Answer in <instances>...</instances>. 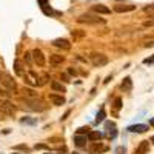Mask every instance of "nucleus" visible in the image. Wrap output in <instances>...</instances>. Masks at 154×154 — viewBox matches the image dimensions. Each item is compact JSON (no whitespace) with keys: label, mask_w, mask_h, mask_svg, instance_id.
<instances>
[{"label":"nucleus","mask_w":154,"mask_h":154,"mask_svg":"<svg viewBox=\"0 0 154 154\" xmlns=\"http://www.w3.org/2000/svg\"><path fill=\"white\" fill-rule=\"evenodd\" d=\"M0 83H2L6 89H12V91L17 88V86H16V82L12 80V77H11L9 74H5V72H3V75H2V79H0Z\"/></svg>","instance_id":"39448f33"},{"label":"nucleus","mask_w":154,"mask_h":154,"mask_svg":"<svg viewBox=\"0 0 154 154\" xmlns=\"http://www.w3.org/2000/svg\"><path fill=\"white\" fill-rule=\"evenodd\" d=\"M88 133H89V128H86V126H82L77 130V134L79 136H83V134H88Z\"/></svg>","instance_id":"b1692460"},{"label":"nucleus","mask_w":154,"mask_h":154,"mask_svg":"<svg viewBox=\"0 0 154 154\" xmlns=\"http://www.w3.org/2000/svg\"><path fill=\"white\" fill-rule=\"evenodd\" d=\"M63 62H65V57L60 56V54H53V56H49V63H51V65H62Z\"/></svg>","instance_id":"ddd939ff"},{"label":"nucleus","mask_w":154,"mask_h":154,"mask_svg":"<svg viewBox=\"0 0 154 154\" xmlns=\"http://www.w3.org/2000/svg\"><path fill=\"white\" fill-rule=\"evenodd\" d=\"M2 75H3V72H2V71H0V79H2Z\"/></svg>","instance_id":"58836bf2"},{"label":"nucleus","mask_w":154,"mask_h":154,"mask_svg":"<svg viewBox=\"0 0 154 154\" xmlns=\"http://www.w3.org/2000/svg\"><path fill=\"white\" fill-rule=\"evenodd\" d=\"M143 63H145V65H152V63H154V54H152L151 57L145 59V60H143Z\"/></svg>","instance_id":"a878e982"},{"label":"nucleus","mask_w":154,"mask_h":154,"mask_svg":"<svg viewBox=\"0 0 154 154\" xmlns=\"http://www.w3.org/2000/svg\"><path fill=\"white\" fill-rule=\"evenodd\" d=\"M68 74H69V75H77V71H75L74 68H68Z\"/></svg>","instance_id":"cd10ccee"},{"label":"nucleus","mask_w":154,"mask_h":154,"mask_svg":"<svg viewBox=\"0 0 154 154\" xmlns=\"http://www.w3.org/2000/svg\"><path fill=\"white\" fill-rule=\"evenodd\" d=\"M106 137L108 139H114L116 136H117V131H116V126L114 123H106Z\"/></svg>","instance_id":"2eb2a0df"},{"label":"nucleus","mask_w":154,"mask_h":154,"mask_svg":"<svg viewBox=\"0 0 154 154\" xmlns=\"http://www.w3.org/2000/svg\"><path fill=\"white\" fill-rule=\"evenodd\" d=\"M91 9H93L94 12H97V14H105V16L111 12V9H109L108 6H105V5H93Z\"/></svg>","instance_id":"9d476101"},{"label":"nucleus","mask_w":154,"mask_h":154,"mask_svg":"<svg viewBox=\"0 0 154 154\" xmlns=\"http://www.w3.org/2000/svg\"><path fill=\"white\" fill-rule=\"evenodd\" d=\"M120 86H122L123 91H131V88H133V80H131V77H125Z\"/></svg>","instance_id":"f3484780"},{"label":"nucleus","mask_w":154,"mask_h":154,"mask_svg":"<svg viewBox=\"0 0 154 154\" xmlns=\"http://www.w3.org/2000/svg\"><path fill=\"white\" fill-rule=\"evenodd\" d=\"M31 56H32V60H34V63L37 66H43L45 65V56H43V53L40 49H34L31 53Z\"/></svg>","instance_id":"423d86ee"},{"label":"nucleus","mask_w":154,"mask_h":154,"mask_svg":"<svg viewBox=\"0 0 154 154\" xmlns=\"http://www.w3.org/2000/svg\"><path fill=\"white\" fill-rule=\"evenodd\" d=\"M152 25H154V20H151V22H146V23H145V26H152Z\"/></svg>","instance_id":"f704fd0d"},{"label":"nucleus","mask_w":154,"mask_h":154,"mask_svg":"<svg viewBox=\"0 0 154 154\" xmlns=\"http://www.w3.org/2000/svg\"><path fill=\"white\" fill-rule=\"evenodd\" d=\"M151 142H152V143H154V136H152V137H151Z\"/></svg>","instance_id":"4c0bfd02"},{"label":"nucleus","mask_w":154,"mask_h":154,"mask_svg":"<svg viewBox=\"0 0 154 154\" xmlns=\"http://www.w3.org/2000/svg\"><path fill=\"white\" fill-rule=\"evenodd\" d=\"M105 116H106V112H105V108H102V109L99 111V114H97V117H96V123L103 122V120H105Z\"/></svg>","instance_id":"4be33fe9"},{"label":"nucleus","mask_w":154,"mask_h":154,"mask_svg":"<svg viewBox=\"0 0 154 154\" xmlns=\"http://www.w3.org/2000/svg\"><path fill=\"white\" fill-rule=\"evenodd\" d=\"M74 154H77V152H74Z\"/></svg>","instance_id":"a19ab883"},{"label":"nucleus","mask_w":154,"mask_h":154,"mask_svg":"<svg viewBox=\"0 0 154 154\" xmlns=\"http://www.w3.org/2000/svg\"><path fill=\"white\" fill-rule=\"evenodd\" d=\"M62 80H63V82H69V77H68L66 74H62Z\"/></svg>","instance_id":"7c9ffc66"},{"label":"nucleus","mask_w":154,"mask_h":154,"mask_svg":"<svg viewBox=\"0 0 154 154\" xmlns=\"http://www.w3.org/2000/svg\"><path fill=\"white\" fill-rule=\"evenodd\" d=\"M22 122L25 123V122H26V123H35V120H29V119H22Z\"/></svg>","instance_id":"2f4dec72"},{"label":"nucleus","mask_w":154,"mask_h":154,"mask_svg":"<svg viewBox=\"0 0 154 154\" xmlns=\"http://www.w3.org/2000/svg\"><path fill=\"white\" fill-rule=\"evenodd\" d=\"M128 131H131V133H145V131H148V125H143V123L131 125V126H128Z\"/></svg>","instance_id":"1a4fd4ad"},{"label":"nucleus","mask_w":154,"mask_h":154,"mask_svg":"<svg viewBox=\"0 0 154 154\" xmlns=\"http://www.w3.org/2000/svg\"><path fill=\"white\" fill-rule=\"evenodd\" d=\"M23 96L26 97V100H29V99H38L37 93H34L32 89H23Z\"/></svg>","instance_id":"412c9836"},{"label":"nucleus","mask_w":154,"mask_h":154,"mask_svg":"<svg viewBox=\"0 0 154 154\" xmlns=\"http://www.w3.org/2000/svg\"><path fill=\"white\" fill-rule=\"evenodd\" d=\"M23 77H25V80H26L29 85H32V86H34V85H37V75H35L34 72H29V74L25 72V75H23Z\"/></svg>","instance_id":"a211bd4d"},{"label":"nucleus","mask_w":154,"mask_h":154,"mask_svg":"<svg viewBox=\"0 0 154 154\" xmlns=\"http://www.w3.org/2000/svg\"><path fill=\"white\" fill-rule=\"evenodd\" d=\"M108 149V146H105V145H102L100 142H93V145L89 146V152L91 154H97V152H103V151H106Z\"/></svg>","instance_id":"6e6552de"},{"label":"nucleus","mask_w":154,"mask_h":154,"mask_svg":"<svg viewBox=\"0 0 154 154\" xmlns=\"http://www.w3.org/2000/svg\"><path fill=\"white\" fill-rule=\"evenodd\" d=\"M114 108H116V109H120V108H122V99H120V97H117V99L114 100Z\"/></svg>","instance_id":"393cba45"},{"label":"nucleus","mask_w":154,"mask_h":154,"mask_svg":"<svg viewBox=\"0 0 154 154\" xmlns=\"http://www.w3.org/2000/svg\"><path fill=\"white\" fill-rule=\"evenodd\" d=\"M0 111H2L5 116L8 114V116H12L16 112V106L11 103V102H8V100H0Z\"/></svg>","instance_id":"20e7f679"},{"label":"nucleus","mask_w":154,"mask_h":154,"mask_svg":"<svg viewBox=\"0 0 154 154\" xmlns=\"http://www.w3.org/2000/svg\"><path fill=\"white\" fill-rule=\"evenodd\" d=\"M31 57H32L31 53H26V54H25V60H26L28 63H31Z\"/></svg>","instance_id":"c85d7f7f"},{"label":"nucleus","mask_w":154,"mask_h":154,"mask_svg":"<svg viewBox=\"0 0 154 154\" xmlns=\"http://www.w3.org/2000/svg\"><path fill=\"white\" fill-rule=\"evenodd\" d=\"M26 105L32 111H45L46 109L45 103H43V102H40L38 99H29V100H26Z\"/></svg>","instance_id":"7ed1b4c3"},{"label":"nucleus","mask_w":154,"mask_h":154,"mask_svg":"<svg viewBox=\"0 0 154 154\" xmlns=\"http://www.w3.org/2000/svg\"><path fill=\"white\" fill-rule=\"evenodd\" d=\"M134 9H136L134 5H116L114 6V11L116 12H131Z\"/></svg>","instance_id":"9b49d317"},{"label":"nucleus","mask_w":154,"mask_h":154,"mask_svg":"<svg viewBox=\"0 0 154 154\" xmlns=\"http://www.w3.org/2000/svg\"><path fill=\"white\" fill-rule=\"evenodd\" d=\"M51 88H53V91H57V93H65L66 91L65 86H63L60 82H56V80L51 82Z\"/></svg>","instance_id":"6ab92c4d"},{"label":"nucleus","mask_w":154,"mask_h":154,"mask_svg":"<svg viewBox=\"0 0 154 154\" xmlns=\"http://www.w3.org/2000/svg\"><path fill=\"white\" fill-rule=\"evenodd\" d=\"M145 46L146 48H151V46H154V42H148V43H145Z\"/></svg>","instance_id":"72a5a7b5"},{"label":"nucleus","mask_w":154,"mask_h":154,"mask_svg":"<svg viewBox=\"0 0 154 154\" xmlns=\"http://www.w3.org/2000/svg\"><path fill=\"white\" fill-rule=\"evenodd\" d=\"M14 69H16V74L17 75H20V77L25 75V72L22 71V66H20V62L19 60H16V63H14Z\"/></svg>","instance_id":"5701e85b"},{"label":"nucleus","mask_w":154,"mask_h":154,"mask_svg":"<svg viewBox=\"0 0 154 154\" xmlns=\"http://www.w3.org/2000/svg\"><path fill=\"white\" fill-rule=\"evenodd\" d=\"M46 148H48V146H46V145H42V143H40V145H35V149H46Z\"/></svg>","instance_id":"c756f323"},{"label":"nucleus","mask_w":154,"mask_h":154,"mask_svg":"<svg viewBox=\"0 0 154 154\" xmlns=\"http://www.w3.org/2000/svg\"><path fill=\"white\" fill-rule=\"evenodd\" d=\"M79 23H88V25H97V23H105V19H100L99 16L94 14H82L77 19Z\"/></svg>","instance_id":"f257e3e1"},{"label":"nucleus","mask_w":154,"mask_h":154,"mask_svg":"<svg viewBox=\"0 0 154 154\" xmlns=\"http://www.w3.org/2000/svg\"><path fill=\"white\" fill-rule=\"evenodd\" d=\"M49 100L53 102L54 105H57V106H60V105L65 103V97H63L62 94H60V96H59V94H49Z\"/></svg>","instance_id":"f8f14e48"},{"label":"nucleus","mask_w":154,"mask_h":154,"mask_svg":"<svg viewBox=\"0 0 154 154\" xmlns=\"http://www.w3.org/2000/svg\"><path fill=\"white\" fill-rule=\"evenodd\" d=\"M149 123H151V125H152V126H154V119H152V120H151V122H149Z\"/></svg>","instance_id":"e433bc0d"},{"label":"nucleus","mask_w":154,"mask_h":154,"mask_svg":"<svg viewBox=\"0 0 154 154\" xmlns=\"http://www.w3.org/2000/svg\"><path fill=\"white\" fill-rule=\"evenodd\" d=\"M85 142H86V137H85V136H79V134H77V136L74 137V143H75L77 146H85Z\"/></svg>","instance_id":"aec40b11"},{"label":"nucleus","mask_w":154,"mask_h":154,"mask_svg":"<svg viewBox=\"0 0 154 154\" xmlns=\"http://www.w3.org/2000/svg\"><path fill=\"white\" fill-rule=\"evenodd\" d=\"M0 96H3V97L9 96V93H8V89H5V88H0Z\"/></svg>","instance_id":"bb28decb"},{"label":"nucleus","mask_w":154,"mask_h":154,"mask_svg":"<svg viewBox=\"0 0 154 154\" xmlns=\"http://www.w3.org/2000/svg\"><path fill=\"white\" fill-rule=\"evenodd\" d=\"M46 154H49V152H46Z\"/></svg>","instance_id":"ea45409f"},{"label":"nucleus","mask_w":154,"mask_h":154,"mask_svg":"<svg viewBox=\"0 0 154 154\" xmlns=\"http://www.w3.org/2000/svg\"><path fill=\"white\" fill-rule=\"evenodd\" d=\"M102 137H103V134H102L100 131H89L88 133V140L89 142H96V140H100Z\"/></svg>","instance_id":"dca6fc26"},{"label":"nucleus","mask_w":154,"mask_h":154,"mask_svg":"<svg viewBox=\"0 0 154 154\" xmlns=\"http://www.w3.org/2000/svg\"><path fill=\"white\" fill-rule=\"evenodd\" d=\"M53 45L56 48H62V49H65V51L71 49V43H69V40H66V38H56V40L53 42Z\"/></svg>","instance_id":"0eeeda50"},{"label":"nucleus","mask_w":154,"mask_h":154,"mask_svg":"<svg viewBox=\"0 0 154 154\" xmlns=\"http://www.w3.org/2000/svg\"><path fill=\"white\" fill-rule=\"evenodd\" d=\"M148 149H149V145H148V140H145V142H142L139 146H137V149H136V152L134 154H148Z\"/></svg>","instance_id":"4468645a"},{"label":"nucleus","mask_w":154,"mask_h":154,"mask_svg":"<svg viewBox=\"0 0 154 154\" xmlns=\"http://www.w3.org/2000/svg\"><path fill=\"white\" fill-rule=\"evenodd\" d=\"M69 112H71V111H66L65 114H63V117H62V120H65V119L68 117V116H69Z\"/></svg>","instance_id":"473e14b6"},{"label":"nucleus","mask_w":154,"mask_h":154,"mask_svg":"<svg viewBox=\"0 0 154 154\" xmlns=\"http://www.w3.org/2000/svg\"><path fill=\"white\" fill-rule=\"evenodd\" d=\"M91 62L94 66H105L108 63V57L102 53H93L91 54Z\"/></svg>","instance_id":"f03ea898"},{"label":"nucleus","mask_w":154,"mask_h":154,"mask_svg":"<svg viewBox=\"0 0 154 154\" xmlns=\"http://www.w3.org/2000/svg\"><path fill=\"white\" fill-rule=\"evenodd\" d=\"M117 152H119V154H122V152H125V148H117Z\"/></svg>","instance_id":"c9c22d12"}]
</instances>
